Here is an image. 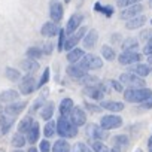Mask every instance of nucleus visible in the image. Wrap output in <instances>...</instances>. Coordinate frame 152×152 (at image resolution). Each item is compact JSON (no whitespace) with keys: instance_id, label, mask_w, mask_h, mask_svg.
<instances>
[{"instance_id":"nucleus-33","label":"nucleus","mask_w":152,"mask_h":152,"mask_svg":"<svg viewBox=\"0 0 152 152\" xmlns=\"http://www.w3.org/2000/svg\"><path fill=\"white\" fill-rule=\"evenodd\" d=\"M52 115H54V103L51 102V103H46L43 107H42V112H40V116L43 118V119H46V121H49L51 118H52Z\"/></svg>"},{"instance_id":"nucleus-49","label":"nucleus","mask_w":152,"mask_h":152,"mask_svg":"<svg viewBox=\"0 0 152 152\" xmlns=\"http://www.w3.org/2000/svg\"><path fill=\"white\" fill-rule=\"evenodd\" d=\"M142 107H143V109H152V96L142 103Z\"/></svg>"},{"instance_id":"nucleus-7","label":"nucleus","mask_w":152,"mask_h":152,"mask_svg":"<svg viewBox=\"0 0 152 152\" xmlns=\"http://www.w3.org/2000/svg\"><path fill=\"white\" fill-rule=\"evenodd\" d=\"M36 88H37V84H36V81H34V78L31 75H28V76L26 75L24 78L21 79V82H20V93L24 94V96L31 94Z\"/></svg>"},{"instance_id":"nucleus-57","label":"nucleus","mask_w":152,"mask_h":152,"mask_svg":"<svg viewBox=\"0 0 152 152\" xmlns=\"http://www.w3.org/2000/svg\"><path fill=\"white\" fill-rule=\"evenodd\" d=\"M136 152H142V149H137V151H136Z\"/></svg>"},{"instance_id":"nucleus-41","label":"nucleus","mask_w":152,"mask_h":152,"mask_svg":"<svg viewBox=\"0 0 152 152\" xmlns=\"http://www.w3.org/2000/svg\"><path fill=\"white\" fill-rule=\"evenodd\" d=\"M73 152H94V151H91L85 143H82V142H78L75 146H73Z\"/></svg>"},{"instance_id":"nucleus-21","label":"nucleus","mask_w":152,"mask_h":152,"mask_svg":"<svg viewBox=\"0 0 152 152\" xmlns=\"http://www.w3.org/2000/svg\"><path fill=\"white\" fill-rule=\"evenodd\" d=\"M146 21H148V18H146L145 15H139V17H136V18H133V20H128L127 24H125V27H127L128 30L140 28L143 24H146Z\"/></svg>"},{"instance_id":"nucleus-60","label":"nucleus","mask_w":152,"mask_h":152,"mask_svg":"<svg viewBox=\"0 0 152 152\" xmlns=\"http://www.w3.org/2000/svg\"><path fill=\"white\" fill-rule=\"evenodd\" d=\"M69 2H70V0H66V3H69Z\"/></svg>"},{"instance_id":"nucleus-42","label":"nucleus","mask_w":152,"mask_h":152,"mask_svg":"<svg viewBox=\"0 0 152 152\" xmlns=\"http://www.w3.org/2000/svg\"><path fill=\"white\" fill-rule=\"evenodd\" d=\"M64 43H66V30L60 28V33H58V51L64 49Z\"/></svg>"},{"instance_id":"nucleus-31","label":"nucleus","mask_w":152,"mask_h":152,"mask_svg":"<svg viewBox=\"0 0 152 152\" xmlns=\"http://www.w3.org/2000/svg\"><path fill=\"white\" fill-rule=\"evenodd\" d=\"M52 152H70V146L64 139H60L54 143L52 146Z\"/></svg>"},{"instance_id":"nucleus-19","label":"nucleus","mask_w":152,"mask_h":152,"mask_svg":"<svg viewBox=\"0 0 152 152\" xmlns=\"http://www.w3.org/2000/svg\"><path fill=\"white\" fill-rule=\"evenodd\" d=\"M84 93H85V96L91 97L93 100H102L103 96H104V91H103L102 85H99V87H87Z\"/></svg>"},{"instance_id":"nucleus-20","label":"nucleus","mask_w":152,"mask_h":152,"mask_svg":"<svg viewBox=\"0 0 152 152\" xmlns=\"http://www.w3.org/2000/svg\"><path fill=\"white\" fill-rule=\"evenodd\" d=\"M20 94L15 91V90H5L2 94H0V102H3V103H15L18 100Z\"/></svg>"},{"instance_id":"nucleus-30","label":"nucleus","mask_w":152,"mask_h":152,"mask_svg":"<svg viewBox=\"0 0 152 152\" xmlns=\"http://www.w3.org/2000/svg\"><path fill=\"white\" fill-rule=\"evenodd\" d=\"M128 136H125V134H119V136H115L113 137V143H115V148L116 149H125L127 146H128Z\"/></svg>"},{"instance_id":"nucleus-59","label":"nucleus","mask_w":152,"mask_h":152,"mask_svg":"<svg viewBox=\"0 0 152 152\" xmlns=\"http://www.w3.org/2000/svg\"><path fill=\"white\" fill-rule=\"evenodd\" d=\"M2 113H3V112H2V109H0V115H2Z\"/></svg>"},{"instance_id":"nucleus-34","label":"nucleus","mask_w":152,"mask_h":152,"mask_svg":"<svg viewBox=\"0 0 152 152\" xmlns=\"http://www.w3.org/2000/svg\"><path fill=\"white\" fill-rule=\"evenodd\" d=\"M5 75H6V78H8L9 81H12V82H17V81L21 79V73H20L17 69H12V67H6Z\"/></svg>"},{"instance_id":"nucleus-35","label":"nucleus","mask_w":152,"mask_h":152,"mask_svg":"<svg viewBox=\"0 0 152 152\" xmlns=\"http://www.w3.org/2000/svg\"><path fill=\"white\" fill-rule=\"evenodd\" d=\"M27 57L28 58H31V60H39L42 55H43V51H42V48H36V46H31V48H28L27 49Z\"/></svg>"},{"instance_id":"nucleus-23","label":"nucleus","mask_w":152,"mask_h":152,"mask_svg":"<svg viewBox=\"0 0 152 152\" xmlns=\"http://www.w3.org/2000/svg\"><path fill=\"white\" fill-rule=\"evenodd\" d=\"M100 107L106 109V110H110V112H121L125 106L121 102H102Z\"/></svg>"},{"instance_id":"nucleus-39","label":"nucleus","mask_w":152,"mask_h":152,"mask_svg":"<svg viewBox=\"0 0 152 152\" xmlns=\"http://www.w3.org/2000/svg\"><path fill=\"white\" fill-rule=\"evenodd\" d=\"M12 145L17 146V148H23V146L26 145V139H24V136H23L21 133L14 134V137H12Z\"/></svg>"},{"instance_id":"nucleus-9","label":"nucleus","mask_w":152,"mask_h":152,"mask_svg":"<svg viewBox=\"0 0 152 152\" xmlns=\"http://www.w3.org/2000/svg\"><path fill=\"white\" fill-rule=\"evenodd\" d=\"M70 122L76 127H79V125H84L87 122V115L84 112L82 107H78V106H75L72 113H70Z\"/></svg>"},{"instance_id":"nucleus-16","label":"nucleus","mask_w":152,"mask_h":152,"mask_svg":"<svg viewBox=\"0 0 152 152\" xmlns=\"http://www.w3.org/2000/svg\"><path fill=\"white\" fill-rule=\"evenodd\" d=\"M14 121H15V116H12V115H8V113H5V112L0 115V130H2L3 134H6V133L11 130Z\"/></svg>"},{"instance_id":"nucleus-50","label":"nucleus","mask_w":152,"mask_h":152,"mask_svg":"<svg viewBox=\"0 0 152 152\" xmlns=\"http://www.w3.org/2000/svg\"><path fill=\"white\" fill-rule=\"evenodd\" d=\"M151 37H152V36H151V31H149V30H145V31L140 33V39H142V40H146V42H148Z\"/></svg>"},{"instance_id":"nucleus-36","label":"nucleus","mask_w":152,"mask_h":152,"mask_svg":"<svg viewBox=\"0 0 152 152\" xmlns=\"http://www.w3.org/2000/svg\"><path fill=\"white\" fill-rule=\"evenodd\" d=\"M102 54H103L104 60H107V61H112V60H115V57H116L113 48H110L109 45H103V46H102Z\"/></svg>"},{"instance_id":"nucleus-54","label":"nucleus","mask_w":152,"mask_h":152,"mask_svg":"<svg viewBox=\"0 0 152 152\" xmlns=\"http://www.w3.org/2000/svg\"><path fill=\"white\" fill-rule=\"evenodd\" d=\"M109 152H121V151H119V149H116V148H112Z\"/></svg>"},{"instance_id":"nucleus-40","label":"nucleus","mask_w":152,"mask_h":152,"mask_svg":"<svg viewBox=\"0 0 152 152\" xmlns=\"http://www.w3.org/2000/svg\"><path fill=\"white\" fill-rule=\"evenodd\" d=\"M93 151L94 152H109L110 149L102 142H93Z\"/></svg>"},{"instance_id":"nucleus-48","label":"nucleus","mask_w":152,"mask_h":152,"mask_svg":"<svg viewBox=\"0 0 152 152\" xmlns=\"http://www.w3.org/2000/svg\"><path fill=\"white\" fill-rule=\"evenodd\" d=\"M51 149V143L48 140H42L40 142V152H49Z\"/></svg>"},{"instance_id":"nucleus-52","label":"nucleus","mask_w":152,"mask_h":152,"mask_svg":"<svg viewBox=\"0 0 152 152\" xmlns=\"http://www.w3.org/2000/svg\"><path fill=\"white\" fill-rule=\"evenodd\" d=\"M87 107H90V109L94 110V112H100V109H102V107H96V106H91V104H87Z\"/></svg>"},{"instance_id":"nucleus-13","label":"nucleus","mask_w":152,"mask_h":152,"mask_svg":"<svg viewBox=\"0 0 152 152\" xmlns=\"http://www.w3.org/2000/svg\"><path fill=\"white\" fill-rule=\"evenodd\" d=\"M82 20H84V17H82L81 14H75V15H72V17H70V20H69V23H67L66 33L73 34V33H75V30H76V28H79V26L82 24Z\"/></svg>"},{"instance_id":"nucleus-32","label":"nucleus","mask_w":152,"mask_h":152,"mask_svg":"<svg viewBox=\"0 0 152 152\" xmlns=\"http://www.w3.org/2000/svg\"><path fill=\"white\" fill-rule=\"evenodd\" d=\"M79 81H81V84H84L87 87H99L100 85L99 78L97 76H91V75H85L84 78H81Z\"/></svg>"},{"instance_id":"nucleus-24","label":"nucleus","mask_w":152,"mask_h":152,"mask_svg":"<svg viewBox=\"0 0 152 152\" xmlns=\"http://www.w3.org/2000/svg\"><path fill=\"white\" fill-rule=\"evenodd\" d=\"M73 107H75V104H73V100H72V99H64V100H61V103H60V112H61V116H67V115H70L72 110H73Z\"/></svg>"},{"instance_id":"nucleus-2","label":"nucleus","mask_w":152,"mask_h":152,"mask_svg":"<svg viewBox=\"0 0 152 152\" xmlns=\"http://www.w3.org/2000/svg\"><path fill=\"white\" fill-rule=\"evenodd\" d=\"M57 133L61 137L69 139V137H75L78 134V128H76V125H73L70 122V119H67L66 116H60V119L57 121Z\"/></svg>"},{"instance_id":"nucleus-15","label":"nucleus","mask_w":152,"mask_h":152,"mask_svg":"<svg viewBox=\"0 0 152 152\" xmlns=\"http://www.w3.org/2000/svg\"><path fill=\"white\" fill-rule=\"evenodd\" d=\"M40 33H42V36H45V37H54L55 34L60 33V28H58L57 23H51V21H49V23H45V24L42 26Z\"/></svg>"},{"instance_id":"nucleus-58","label":"nucleus","mask_w":152,"mask_h":152,"mask_svg":"<svg viewBox=\"0 0 152 152\" xmlns=\"http://www.w3.org/2000/svg\"><path fill=\"white\" fill-rule=\"evenodd\" d=\"M0 152H5V149H0Z\"/></svg>"},{"instance_id":"nucleus-44","label":"nucleus","mask_w":152,"mask_h":152,"mask_svg":"<svg viewBox=\"0 0 152 152\" xmlns=\"http://www.w3.org/2000/svg\"><path fill=\"white\" fill-rule=\"evenodd\" d=\"M48 79H49V67H46L45 69V72H43V75H42V78L39 79V84H37V88H40V87H43L46 82H48Z\"/></svg>"},{"instance_id":"nucleus-14","label":"nucleus","mask_w":152,"mask_h":152,"mask_svg":"<svg viewBox=\"0 0 152 152\" xmlns=\"http://www.w3.org/2000/svg\"><path fill=\"white\" fill-rule=\"evenodd\" d=\"M26 106H27V103L26 102H15V103H11V104H8L6 107H5V113H8V115H12V116H17L18 113H21L24 109H26Z\"/></svg>"},{"instance_id":"nucleus-17","label":"nucleus","mask_w":152,"mask_h":152,"mask_svg":"<svg viewBox=\"0 0 152 152\" xmlns=\"http://www.w3.org/2000/svg\"><path fill=\"white\" fill-rule=\"evenodd\" d=\"M67 75L70 76V78L81 79V78H84V76L88 75V73H87V70L82 69L79 64H70V66L67 67Z\"/></svg>"},{"instance_id":"nucleus-3","label":"nucleus","mask_w":152,"mask_h":152,"mask_svg":"<svg viewBox=\"0 0 152 152\" xmlns=\"http://www.w3.org/2000/svg\"><path fill=\"white\" fill-rule=\"evenodd\" d=\"M119 82L122 85H127L130 88H145V81L139 78L133 72H125L119 76Z\"/></svg>"},{"instance_id":"nucleus-11","label":"nucleus","mask_w":152,"mask_h":152,"mask_svg":"<svg viewBox=\"0 0 152 152\" xmlns=\"http://www.w3.org/2000/svg\"><path fill=\"white\" fill-rule=\"evenodd\" d=\"M63 14H64L63 12V5L58 3V2H51V5H49V17H51V20L54 23H58V21H61Z\"/></svg>"},{"instance_id":"nucleus-38","label":"nucleus","mask_w":152,"mask_h":152,"mask_svg":"<svg viewBox=\"0 0 152 152\" xmlns=\"http://www.w3.org/2000/svg\"><path fill=\"white\" fill-rule=\"evenodd\" d=\"M45 131H43V134L46 136V137H52L54 134H55V131H57V124L54 122V121H48L46 124H45V128H43Z\"/></svg>"},{"instance_id":"nucleus-18","label":"nucleus","mask_w":152,"mask_h":152,"mask_svg":"<svg viewBox=\"0 0 152 152\" xmlns=\"http://www.w3.org/2000/svg\"><path fill=\"white\" fill-rule=\"evenodd\" d=\"M97 40H99V31L93 28V30H90V31L87 33V36L84 37V46L88 48V49H93V48L96 46Z\"/></svg>"},{"instance_id":"nucleus-56","label":"nucleus","mask_w":152,"mask_h":152,"mask_svg":"<svg viewBox=\"0 0 152 152\" xmlns=\"http://www.w3.org/2000/svg\"><path fill=\"white\" fill-rule=\"evenodd\" d=\"M148 63H149V64H152V55H149V58H148Z\"/></svg>"},{"instance_id":"nucleus-10","label":"nucleus","mask_w":152,"mask_h":152,"mask_svg":"<svg viewBox=\"0 0 152 152\" xmlns=\"http://www.w3.org/2000/svg\"><path fill=\"white\" fill-rule=\"evenodd\" d=\"M140 12H143V5L137 3V5H133V6L124 9V11L121 12V18H122V20H133V18L139 17Z\"/></svg>"},{"instance_id":"nucleus-5","label":"nucleus","mask_w":152,"mask_h":152,"mask_svg":"<svg viewBox=\"0 0 152 152\" xmlns=\"http://www.w3.org/2000/svg\"><path fill=\"white\" fill-rule=\"evenodd\" d=\"M122 125V118L118 115H106L100 119V127L103 130H113Z\"/></svg>"},{"instance_id":"nucleus-28","label":"nucleus","mask_w":152,"mask_h":152,"mask_svg":"<svg viewBox=\"0 0 152 152\" xmlns=\"http://www.w3.org/2000/svg\"><path fill=\"white\" fill-rule=\"evenodd\" d=\"M33 118L31 116H26V118H23L21 121H20V124H18V131L21 133V134H24V133H28L30 131V128H31V125H33Z\"/></svg>"},{"instance_id":"nucleus-55","label":"nucleus","mask_w":152,"mask_h":152,"mask_svg":"<svg viewBox=\"0 0 152 152\" xmlns=\"http://www.w3.org/2000/svg\"><path fill=\"white\" fill-rule=\"evenodd\" d=\"M28 152H37V149H36V148H30Z\"/></svg>"},{"instance_id":"nucleus-29","label":"nucleus","mask_w":152,"mask_h":152,"mask_svg":"<svg viewBox=\"0 0 152 152\" xmlns=\"http://www.w3.org/2000/svg\"><path fill=\"white\" fill-rule=\"evenodd\" d=\"M21 67H23L26 72L34 73L36 70H39V63H37L36 60L28 58V60H23V61H21Z\"/></svg>"},{"instance_id":"nucleus-46","label":"nucleus","mask_w":152,"mask_h":152,"mask_svg":"<svg viewBox=\"0 0 152 152\" xmlns=\"http://www.w3.org/2000/svg\"><path fill=\"white\" fill-rule=\"evenodd\" d=\"M107 84H109V87H110V88H113L115 91L122 93V84H121L119 81H109Z\"/></svg>"},{"instance_id":"nucleus-53","label":"nucleus","mask_w":152,"mask_h":152,"mask_svg":"<svg viewBox=\"0 0 152 152\" xmlns=\"http://www.w3.org/2000/svg\"><path fill=\"white\" fill-rule=\"evenodd\" d=\"M148 149H149V152H152V137L148 140Z\"/></svg>"},{"instance_id":"nucleus-62","label":"nucleus","mask_w":152,"mask_h":152,"mask_svg":"<svg viewBox=\"0 0 152 152\" xmlns=\"http://www.w3.org/2000/svg\"><path fill=\"white\" fill-rule=\"evenodd\" d=\"M151 24H152V20H151Z\"/></svg>"},{"instance_id":"nucleus-6","label":"nucleus","mask_w":152,"mask_h":152,"mask_svg":"<svg viewBox=\"0 0 152 152\" xmlns=\"http://www.w3.org/2000/svg\"><path fill=\"white\" fill-rule=\"evenodd\" d=\"M87 136L91 137L94 142H100V140L107 139V131L96 124H88L87 125Z\"/></svg>"},{"instance_id":"nucleus-51","label":"nucleus","mask_w":152,"mask_h":152,"mask_svg":"<svg viewBox=\"0 0 152 152\" xmlns=\"http://www.w3.org/2000/svg\"><path fill=\"white\" fill-rule=\"evenodd\" d=\"M42 51H43V54H51V52H52V45H51V43H45Z\"/></svg>"},{"instance_id":"nucleus-43","label":"nucleus","mask_w":152,"mask_h":152,"mask_svg":"<svg viewBox=\"0 0 152 152\" xmlns=\"http://www.w3.org/2000/svg\"><path fill=\"white\" fill-rule=\"evenodd\" d=\"M140 0H116V5L119 8H125V6H133V5H137Z\"/></svg>"},{"instance_id":"nucleus-37","label":"nucleus","mask_w":152,"mask_h":152,"mask_svg":"<svg viewBox=\"0 0 152 152\" xmlns=\"http://www.w3.org/2000/svg\"><path fill=\"white\" fill-rule=\"evenodd\" d=\"M94 9H96L97 12H102V14L106 15V17H112V15H113V8H112V6H103L102 3H96V5H94Z\"/></svg>"},{"instance_id":"nucleus-26","label":"nucleus","mask_w":152,"mask_h":152,"mask_svg":"<svg viewBox=\"0 0 152 152\" xmlns=\"http://www.w3.org/2000/svg\"><path fill=\"white\" fill-rule=\"evenodd\" d=\"M130 72H133L134 75H137L139 78H145V76H148L149 73H151V67H149V64H136Z\"/></svg>"},{"instance_id":"nucleus-47","label":"nucleus","mask_w":152,"mask_h":152,"mask_svg":"<svg viewBox=\"0 0 152 152\" xmlns=\"http://www.w3.org/2000/svg\"><path fill=\"white\" fill-rule=\"evenodd\" d=\"M143 52L146 54V55H152V37L145 43V48H143Z\"/></svg>"},{"instance_id":"nucleus-27","label":"nucleus","mask_w":152,"mask_h":152,"mask_svg":"<svg viewBox=\"0 0 152 152\" xmlns=\"http://www.w3.org/2000/svg\"><path fill=\"white\" fill-rule=\"evenodd\" d=\"M85 54H84V51L82 49H79V48H75V49H72V51H69V54H67V60L70 61V63H79L81 60H82V57H84Z\"/></svg>"},{"instance_id":"nucleus-1","label":"nucleus","mask_w":152,"mask_h":152,"mask_svg":"<svg viewBox=\"0 0 152 152\" xmlns=\"http://www.w3.org/2000/svg\"><path fill=\"white\" fill-rule=\"evenodd\" d=\"M151 96L152 91L149 88H128L124 93V99L130 103H143Z\"/></svg>"},{"instance_id":"nucleus-8","label":"nucleus","mask_w":152,"mask_h":152,"mask_svg":"<svg viewBox=\"0 0 152 152\" xmlns=\"http://www.w3.org/2000/svg\"><path fill=\"white\" fill-rule=\"evenodd\" d=\"M87 34V28H84V27H81L76 33H73L67 40H66V43H64V49L66 51H72V49H75V46L78 45V42L84 37Z\"/></svg>"},{"instance_id":"nucleus-25","label":"nucleus","mask_w":152,"mask_h":152,"mask_svg":"<svg viewBox=\"0 0 152 152\" xmlns=\"http://www.w3.org/2000/svg\"><path fill=\"white\" fill-rule=\"evenodd\" d=\"M39 134H40L39 122H33L30 131L27 133V140H28V143H36V142L39 140Z\"/></svg>"},{"instance_id":"nucleus-4","label":"nucleus","mask_w":152,"mask_h":152,"mask_svg":"<svg viewBox=\"0 0 152 152\" xmlns=\"http://www.w3.org/2000/svg\"><path fill=\"white\" fill-rule=\"evenodd\" d=\"M78 64L85 70H96V69H100L103 66V60H100L94 54H87V55L82 57V60Z\"/></svg>"},{"instance_id":"nucleus-22","label":"nucleus","mask_w":152,"mask_h":152,"mask_svg":"<svg viewBox=\"0 0 152 152\" xmlns=\"http://www.w3.org/2000/svg\"><path fill=\"white\" fill-rule=\"evenodd\" d=\"M122 52H137V48H139V42L134 39V37H128L122 42Z\"/></svg>"},{"instance_id":"nucleus-12","label":"nucleus","mask_w":152,"mask_h":152,"mask_svg":"<svg viewBox=\"0 0 152 152\" xmlns=\"http://www.w3.org/2000/svg\"><path fill=\"white\" fill-rule=\"evenodd\" d=\"M140 60V54L139 52H121L118 61L124 66H128V64H134V63H139Z\"/></svg>"},{"instance_id":"nucleus-61","label":"nucleus","mask_w":152,"mask_h":152,"mask_svg":"<svg viewBox=\"0 0 152 152\" xmlns=\"http://www.w3.org/2000/svg\"><path fill=\"white\" fill-rule=\"evenodd\" d=\"M14 152H21V151H14Z\"/></svg>"},{"instance_id":"nucleus-45","label":"nucleus","mask_w":152,"mask_h":152,"mask_svg":"<svg viewBox=\"0 0 152 152\" xmlns=\"http://www.w3.org/2000/svg\"><path fill=\"white\" fill-rule=\"evenodd\" d=\"M46 94H48V91H45L42 96H40V99H37L36 102H34V104H33V110H37L39 107H42V104H43V102H45V99H46Z\"/></svg>"}]
</instances>
